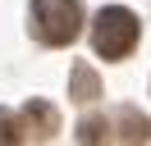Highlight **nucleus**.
<instances>
[{"label":"nucleus","mask_w":151,"mask_h":146,"mask_svg":"<svg viewBox=\"0 0 151 146\" xmlns=\"http://www.w3.org/2000/svg\"><path fill=\"white\" fill-rule=\"evenodd\" d=\"M137 36H142V27H137V18L124 5H105L101 14H96V23H92V46H96L101 59H124V55H133Z\"/></svg>","instance_id":"obj_2"},{"label":"nucleus","mask_w":151,"mask_h":146,"mask_svg":"<svg viewBox=\"0 0 151 146\" xmlns=\"http://www.w3.org/2000/svg\"><path fill=\"white\" fill-rule=\"evenodd\" d=\"M83 32V0H32V36L41 46H69Z\"/></svg>","instance_id":"obj_1"},{"label":"nucleus","mask_w":151,"mask_h":146,"mask_svg":"<svg viewBox=\"0 0 151 146\" xmlns=\"http://www.w3.org/2000/svg\"><path fill=\"white\" fill-rule=\"evenodd\" d=\"M55 128H60V114L46 100H32L19 114L14 110H0V146H9V142H50Z\"/></svg>","instance_id":"obj_3"},{"label":"nucleus","mask_w":151,"mask_h":146,"mask_svg":"<svg viewBox=\"0 0 151 146\" xmlns=\"http://www.w3.org/2000/svg\"><path fill=\"white\" fill-rule=\"evenodd\" d=\"M119 142H151V119L137 110H124L119 114Z\"/></svg>","instance_id":"obj_5"},{"label":"nucleus","mask_w":151,"mask_h":146,"mask_svg":"<svg viewBox=\"0 0 151 146\" xmlns=\"http://www.w3.org/2000/svg\"><path fill=\"white\" fill-rule=\"evenodd\" d=\"M110 137V123L105 119H83L78 123V142H105Z\"/></svg>","instance_id":"obj_6"},{"label":"nucleus","mask_w":151,"mask_h":146,"mask_svg":"<svg viewBox=\"0 0 151 146\" xmlns=\"http://www.w3.org/2000/svg\"><path fill=\"white\" fill-rule=\"evenodd\" d=\"M69 96H73V100H83V105H92V100L101 96V78H96L87 64H78V69L69 73Z\"/></svg>","instance_id":"obj_4"}]
</instances>
